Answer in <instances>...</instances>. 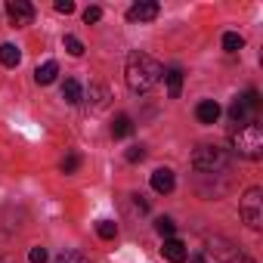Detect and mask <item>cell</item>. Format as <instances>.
<instances>
[{
    "label": "cell",
    "instance_id": "21",
    "mask_svg": "<svg viewBox=\"0 0 263 263\" xmlns=\"http://www.w3.org/2000/svg\"><path fill=\"white\" fill-rule=\"evenodd\" d=\"M62 44H65V50H68L71 56H84V44H81L78 37H71V34H65V41H62Z\"/></svg>",
    "mask_w": 263,
    "mask_h": 263
},
{
    "label": "cell",
    "instance_id": "2",
    "mask_svg": "<svg viewBox=\"0 0 263 263\" xmlns=\"http://www.w3.org/2000/svg\"><path fill=\"white\" fill-rule=\"evenodd\" d=\"M232 149L241 158L257 161L263 155V127L257 121H251V124H241L238 130H232Z\"/></svg>",
    "mask_w": 263,
    "mask_h": 263
},
{
    "label": "cell",
    "instance_id": "26",
    "mask_svg": "<svg viewBox=\"0 0 263 263\" xmlns=\"http://www.w3.org/2000/svg\"><path fill=\"white\" fill-rule=\"evenodd\" d=\"M56 13H74V4H71V0H56Z\"/></svg>",
    "mask_w": 263,
    "mask_h": 263
},
{
    "label": "cell",
    "instance_id": "23",
    "mask_svg": "<svg viewBox=\"0 0 263 263\" xmlns=\"http://www.w3.org/2000/svg\"><path fill=\"white\" fill-rule=\"evenodd\" d=\"M124 158H127L130 164H137V161H143V158H146V146H130Z\"/></svg>",
    "mask_w": 263,
    "mask_h": 263
},
{
    "label": "cell",
    "instance_id": "29",
    "mask_svg": "<svg viewBox=\"0 0 263 263\" xmlns=\"http://www.w3.org/2000/svg\"><path fill=\"white\" fill-rule=\"evenodd\" d=\"M189 263H208V260H204V257H201V254H195V257H192V260H189Z\"/></svg>",
    "mask_w": 263,
    "mask_h": 263
},
{
    "label": "cell",
    "instance_id": "4",
    "mask_svg": "<svg viewBox=\"0 0 263 263\" xmlns=\"http://www.w3.org/2000/svg\"><path fill=\"white\" fill-rule=\"evenodd\" d=\"M241 220L251 226V229H260L263 226V189L260 186H251L241 198Z\"/></svg>",
    "mask_w": 263,
    "mask_h": 263
},
{
    "label": "cell",
    "instance_id": "10",
    "mask_svg": "<svg viewBox=\"0 0 263 263\" xmlns=\"http://www.w3.org/2000/svg\"><path fill=\"white\" fill-rule=\"evenodd\" d=\"M195 118H198L201 124H217V118H220V105H217L214 99H204V102H198Z\"/></svg>",
    "mask_w": 263,
    "mask_h": 263
},
{
    "label": "cell",
    "instance_id": "7",
    "mask_svg": "<svg viewBox=\"0 0 263 263\" xmlns=\"http://www.w3.org/2000/svg\"><path fill=\"white\" fill-rule=\"evenodd\" d=\"M158 13H161V7L155 4V0H143V4H134L127 10V19L130 22H152Z\"/></svg>",
    "mask_w": 263,
    "mask_h": 263
},
{
    "label": "cell",
    "instance_id": "20",
    "mask_svg": "<svg viewBox=\"0 0 263 263\" xmlns=\"http://www.w3.org/2000/svg\"><path fill=\"white\" fill-rule=\"evenodd\" d=\"M96 232H99V238H115L118 235V226L111 220H99L96 223Z\"/></svg>",
    "mask_w": 263,
    "mask_h": 263
},
{
    "label": "cell",
    "instance_id": "24",
    "mask_svg": "<svg viewBox=\"0 0 263 263\" xmlns=\"http://www.w3.org/2000/svg\"><path fill=\"white\" fill-rule=\"evenodd\" d=\"M99 19H102V10H99V7H87V10H84V22H87V25H90V22H99Z\"/></svg>",
    "mask_w": 263,
    "mask_h": 263
},
{
    "label": "cell",
    "instance_id": "18",
    "mask_svg": "<svg viewBox=\"0 0 263 263\" xmlns=\"http://www.w3.org/2000/svg\"><path fill=\"white\" fill-rule=\"evenodd\" d=\"M155 229H158V235H164V238H174V232H177V223H174L171 217H158V220H155Z\"/></svg>",
    "mask_w": 263,
    "mask_h": 263
},
{
    "label": "cell",
    "instance_id": "25",
    "mask_svg": "<svg viewBox=\"0 0 263 263\" xmlns=\"http://www.w3.org/2000/svg\"><path fill=\"white\" fill-rule=\"evenodd\" d=\"M28 260H31V263H47V248H41V245H37V248H31Z\"/></svg>",
    "mask_w": 263,
    "mask_h": 263
},
{
    "label": "cell",
    "instance_id": "17",
    "mask_svg": "<svg viewBox=\"0 0 263 263\" xmlns=\"http://www.w3.org/2000/svg\"><path fill=\"white\" fill-rule=\"evenodd\" d=\"M241 47H245L241 34H235V31H226V34H223V50H226V53H238Z\"/></svg>",
    "mask_w": 263,
    "mask_h": 263
},
{
    "label": "cell",
    "instance_id": "12",
    "mask_svg": "<svg viewBox=\"0 0 263 263\" xmlns=\"http://www.w3.org/2000/svg\"><path fill=\"white\" fill-rule=\"evenodd\" d=\"M56 74H59V65H56V62H44V65H37L34 81H37L41 87H47V84H53V81H56Z\"/></svg>",
    "mask_w": 263,
    "mask_h": 263
},
{
    "label": "cell",
    "instance_id": "1",
    "mask_svg": "<svg viewBox=\"0 0 263 263\" xmlns=\"http://www.w3.org/2000/svg\"><path fill=\"white\" fill-rule=\"evenodd\" d=\"M164 68L149 56V53H130L127 56V68H124V78H127V87L134 90V93H146L152 90L158 81H161Z\"/></svg>",
    "mask_w": 263,
    "mask_h": 263
},
{
    "label": "cell",
    "instance_id": "8",
    "mask_svg": "<svg viewBox=\"0 0 263 263\" xmlns=\"http://www.w3.org/2000/svg\"><path fill=\"white\" fill-rule=\"evenodd\" d=\"M174 186H177V177H174V171H171V167H158V171L152 174V189H155L158 195L174 192Z\"/></svg>",
    "mask_w": 263,
    "mask_h": 263
},
{
    "label": "cell",
    "instance_id": "27",
    "mask_svg": "<svg viewBox=\"0 0 263 263\" xmlns=\"http://www.w3.org/2000/svg\"><path fill=\"white\" fill-rule=\"evenodd\" d=\"M134 198H137V208H140V211H149V201H146L143 195H134Z\"/></svg>",
    "mask_w": 263,
    "mask_h": 263
},
{
    "label": "cell",
    "instance_id": "14",
    "mask_svg": "<svg viewBox=\"0 0 263 263\" xmlns=\"http://www.w3.org/2000/svg\"><path fill=\"white\" fill-rule=\"evenodd\" d=\"M87 102H90L93 108H105V105H108V90L99 87V84H90V90H87Z\"/></svg>",
    "mask_w": 263,
    "mask_h": 263
},
{
    "label": "cell",
    "instance_id": "19",
    "mask_svg": "<svg viewBox=\"0 0 263 263\" xmlns=\"http://www.w3.org/2000/svg\"><path fill=\"white\" fill-rule=\"evenodd\" d=\"M59 167H62V174H74V171L81 167V155H78V152H68V155L62 158Z\"/></svg>",
    "mask_w": 263,
    "mask_h": 263
},
{
    "label": "cell",
    "instance_id": "3",
    "mask_svg": "<svg viewBox=\"0 0 263 263\" xmlns=\"http://www.w3.org/2000/svg\"><path fill=\"white\" fill-rule=\"evenodd\" d=\"M226 164H229V155L220 146H198L192 152V167L201 174H220Z\"/></svg>",
    "mask_w": 263,
    "mask_h": 263
},
{
    "label": "cell",
    "instance_id": "16",
    "mask_svg": "<svg viewBox=\"0 0 263 263\" xmlns=\"http://www.w3.org/2000/svg\"><path fill=\"white\" fill-rule=\"evenodd\" d=\"M130 134H134V121H130L127 115H118L115 124H111V137H115V140H124V137H130Z\"/></svg>",
    "mask_w": 263,
    "mask_h": 263
},
{
    "label": "cell",
    "instance_id": "22",
    "mask_svg": "<svg viewBox=\"0 0 263 263\" xmlns=\"http://www.w3.org/2000/svg\"><path fill=\"white\" fill-rule=\"evenodd\" d=\"M53 263H90V260H87V257H81L78 251H65V254H59Z\"/></svg>",
    "mask_w": 263,
    "mask_h": 263
},
{
    "label": "cell",
    "instance_id": "11",
    "mask_svg": "<svg viewBox=\"0 0 263 263\" xmlns=\"http://www.w3.org/2000/svg\"><path fill=\"white\" fill-rule=\"evenodd\" d=\"M62 99H65L68 105H78V102L84 99V90H81V84H78L74 78H65V84H62Z\"/></svg>",
    "mask_w": 263,
    "mask_h": 263
},
{
    "label": "cell",
    "instance_id": "6",
    "mask_svg": "<svg viewBox=\"0 0 263 263\" xmlns=\"http://www.w3.org/2000/svg\"><path fill=\"white\" fill-rule=\"evenodd\" d=\"M7 16H10V22L16 28H22V25L34 22V7L28 4V0H10V4H7Z\"/></svg>",
    "mask_w": 263,
    "mask_h": 263
},
{
    "label": "cell",
    "instance_id": "5",
    "mask_svg": "<svg viewBox=\"0 0 263 263\" xmlns=\"http://www.w3.org/2000/svg\"><path fill=\"white\" fill-rule=\"evenodd\" d=\"M260 108V96H257V90H248L245 96H238L232 105H229V118L235 121V124H251V115Z\"/></svg>",
    "mask_w": 263,
    "mask_h": 263
},
{
    "label": "cell",
    "instance_id": "13",
    "mask_svg": "<svg viewBox=\"0 0 263 263\" xmlns=\"http://www.w3.org/2000/svg\"><path fill=\"white\" fill-rule=\"evenodd\" d=\"M164 81H167V96H171V99H180V90H183V71H180V68H171V71H164Z\"/></svg>",
    "mask_w": 263,
    "mask_h": 263
},
{
    "label": "cell",
    "instance_id": "28",
    "mask_svg": "<svg viewBox=\"0 0 263 263\" xmlns=\"http://www.w3.org/2000/svg\"><path fill=\"white\" fill-rule=\"evenodd\" d=\"M229 263H254L251 257H235V260H229Z\"/></svg>",
    "mask_w": 263,
    "mask_h": 263
},
{
    "label": "cell",
    "instance_id": "9",
    "mask_svg": "<svg viewBox=\"0 0 263 263\" xmlns=\"http://www.w3.org/2000/svg\"><path fill=\"white\" fill-rule=\"evenodd\" d=\"M161 254H164V260H171V263H186V260H189V248H186L180 238H164Z\"/></svg>",
    "mask_w": 263,
    "mask_h": 263
},
{
    "label": "cell",
    "instance_id": "15",
    "mask_svg": "<svg viewBox=\"0 0 263 263\" xmlns=\"http://www.w3.org/2000/svg\"><path fill=\"white\" fill-rule=\"evenodd\" d=\"M0 62H4L7 68H16V65L22 62L19 47H13V44H0Z\"/></svg>",
    "mask_w": 263,
    "mask_h": 263
}]
</instances>
